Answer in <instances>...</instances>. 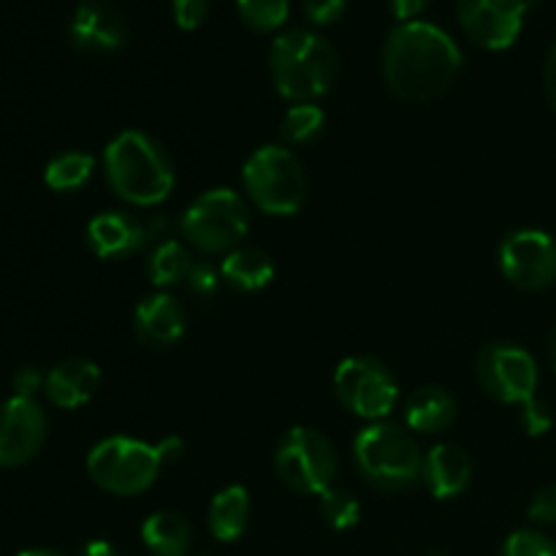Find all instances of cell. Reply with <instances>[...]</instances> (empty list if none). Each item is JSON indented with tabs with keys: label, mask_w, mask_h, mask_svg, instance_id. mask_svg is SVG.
I'll use <instances>...</instances> for the list:
<instances>
[{
	"label": "cell",
	"mask_w": 556,
	"mask_h": 556,
	"mask_svg": "<svg viewBox=\"0 0 556 556\" xmlns=\"http://www.w3.org/2000/svg\"><path fill=\"white\" fill-rule=\"evenodd\" d=\"M462 52L432 22H400L383 47V81L402 101H432L456 81Z\"/></svg>",
	"instance_id": "obj_1"
},
{
	"label": "cell",
	"mask_w": 556,
	"mask_h": 556,
	"mask_svg": "<svg viewBox=\"0 0 556 556\" xmlns=\"http://www.w3.org/2000/svg\"><path fill=\"white\" fill-rule=\"evenodd\" d=\"M103 174L114 193L134 206H155L174 190L166 147L144 130H123L103 150Z\"/></svg>",
	"instance_id": "obj_2"
},
{
	"label": "cell",
	"mask_w": 556,
	"mask_h": 556,
	"mask_svg": "<svg viewBox=\"0 0 556 556\" xmlns=\"http://www.w3.org/2000/svg\"><path fill=\"white\" fill-rule=\"evenodd\" d=\"M271 79L277 92L293 103H315L337 79V52L313 30H286L269 52Z\"/></svg>",
	"instance_id": "obj_3"
},
{
	"label": "cell",
	"mask_w": 556,
	"mask_h": 556,
	"mask_svg": "<svg viewBox=\"0 0 556 556\" xmlns=\"http://www.w3.org/2000/svg\"><path fill=\"white\" fill-rule=\"evenodd\" d=\"M353 459L364 481L383 492H400L421 478L424 454L405 427L375 421L356 434Z\"/></svg>",
	"instance_id": "obj_4"
},
{
	"label": "cell",
	"mask_w": 556,
	"mask_h": 556,
	"mask_svg": "<svg viewBox=\"0 0 556 556\" xmlns=\"http://www.w3.org/2000/svg\"><path fill=\"white\" fill-rule=\"evenodd\" d=\"M242 182L253 204L266 215L291 217L307 195V174L288 147L264 144L244 161Z\"/></svg>",
	"instance_id": "obj_5"
},
{
	"label": "cell",
	"mask_w": 556,
	"mask_h": 556,
	"mask_svg": "<svg viewBox=\"0 0 556 556\" xmlns=\"http://www.w3.org/2000/svg\"><path fill=\"white\" fill-rule=\"evenodd\" d=\"M163 467L161 448L134 438H106L87 456L92 481L117 497H136L157 481Z\"/></svg>",
	"instance_id": "obj_6"
},
{
	"label": "cell",
	"mask_w": 556,
	"mask_h": 556,
	"mask_svg": "<svg viewBox=\"0 0 556 556\" xmlns=\"http://www.w3.org/2000/svg\"><path fill=\"white\" fill-rule=\"evenodd\" d=\"M179 231L201 253H231L250 231V210L231 188L201 193L185 210Z\"/></svg>",
	"instance_id": "obj_7"
},
{
	"label": "cell",
	"mask_w": 556,
	"mask_h": 556,
	"mask_svg": "<svg viewBox=\"0 0 556 556\" xmlns=\"http://www.w3.org/2000/svg\"><path fill=\"white\" fill-rule=\"evenodd\" d=\"M277 476L299 494H324L337 476V451L326 434L309 427L286 432L275 456Z\"/></svg>",
	"instance_id": "obj_8"
},
{
	"label": "cell",
	"mask_w": 556,
	"mask_h": 556,
	"mask_svg": "<svg viewBox=\"0 0 556 556\" xmlns=\"http://www.w3.org/2000/svg\"><path fill=\"white\" fill-rule=\"evenodd\" d=\"M334 394L353 416L386 421L400 400V386L383 362L372 356H351L334 372Z\"/></svg>",
	"instance_id": "obj_9"
},
{
	"label": "cell",
	"mask_w": 556,
	"mask_h": 556,
	"mask_svg": "<svg viewBox=\"0 0 556 556\" xmlns=\"http://www.w3.org/2000/svg\"><path fill=\"white\" fill-rule=\"evenodd\" d=\"M483 391L505 405H525L535 396L538 364L530 351L510 342H492L481 351L476 364Z\"/></svg>",
	"instance_id": "obj_10"
},
{
	"label": "cell",
	"mask_w": 556,
	"mask_h": 556,
	"mask_svg": "<svg viewBox=\"0 0 556 556\" xmlns=\"http://www.w3.org/2000/svg\"><path fill=\"white\" fill-rule=\"evenodd\" d=\"M500 269L516 288L543 291L556 280V242L538 228L508 233L500 244Z\"/></svg>",
	"instance_id": "obj_11"
},
{
	"label": "cell",
	"mask_w": 556,
	"mask_h": 556,
	"mask_svg": "<svg viewBox=\"0 0 556 556\" xmlns=\"http://www.w3.org/2000/svg\"><path fill=\"white\" fill-rule=\"evenodd\" d=\"M530 0H459V22L483 49H508L525 27Z\"/></svg>",
	"instance_id": "obj_12"
},
{
	"label": "cell",
	"mask_w": 556,
	"mask_h": 556,
	"mask_svg": "<svg viewBox=\"0 0 556 556\" xmlns=\"http://www.w3.org/2000/svg\"><path fill=\"white\" fill-rule=\"evenodd\" d=\"M47 440V416L27 396L0 402V467L27 465Z\"/></svg>",
	"instance_id": "obj_13"
},
{
	"label": "cell",
	"mask_w": 556,
	"mask_h": 556,
	"mask_svg": "<svg viewBox=\"0 0 556 556\" xmlns=\"http://www.w3.org/2000/svg\"><path fill=\"white\" fill-rule=\"evenodd\" d=\"M71 43L81 52L103 54L114 52L128 41V25L125 16L106 0H90L74 11L68 22Z\"/></svg>",
	"instance_id": "obj_14"
},
{
	"label": "cell",
	"mask_w": 556,
	"mask_h": 556,
	"mask_svg": "<svg viewBox=\"0 0 556 556\" xmlns=\"http://www.w3.org/2000/svg\"><path fill=\"white\" fill-rule=\"evenodd\" d=\"M87 248L103 261H119L139 253L147 242V228L128 212H101L87 223Z\"/></svg>",
	"instance_id": "obj_15"
},
{
	"label": "cell",
	"mask_w": 556,
	"mask_h": 556,
	"mask_svg": "<svg viewBox=\"0 0 556 556\" xmlns=\"http://www.w3.org/2000/svg\"><path fill=\"white\" fill-rule=\"evenodd\" d=\"M185 309L172 293L157 291L152 296L141 299L134 313V329L144 345L172 348L185 334Z\"/></svg>",
	"instance_id": "obj_16"
},
{
	"label": "cell",
	"mask_w": 556,
	"mask_h": 556,
	"mask_svg": "<svg viewBox=\"0 0 556 556\" xmlns=\"http://www.w3.org/2000/svg\"><path fill=\"white\" fill-rule=\"evenodd\" d=\"M101 386V369L90 358H65L43 378V394L54 407L74 410L87 405Z\"/></svg>",
	"instance_id": "obj_17"
},
{
	"label": "cell",
	"mask_w": 556,
	"mask_h": 556,
	"mask_svg": "<svg viewBox=\"0 0 556 556\" xmlns=\"http://www.w3.org/2000/svg\"><path fill=\"white\" fill-rule=\"evenodd\" d=\"M421 478L429 492L438 500L459 497L472 478V462L465 454V448L454 443H440L432 451H427L421 467Z\"/></svg>",
	"instance_id": "obj_18"
},
{
	"label": "cell",
	"mask_w": 556,
	"mask_h": 556,
	"mask_svg": "<svg viewBox=\"0 0 556 556\" xmlns=\"http://www.w3.org/2000/svg\"><path fill=\"white\" fill-rule=\"evenodd\" d=\"M456 418V402L440 386H424V389L413 391L410 400L405 402V424L413 432L434 434L443 432L454 424Z\"/></svg>",
	"instance_id": "obj_19"
},
{
	"label": "cell",
	"mask_w": 556,
	"mask_h": 556,
	"mask_svg": "<svg viewBox=\"0 0 556 556\" xmlns=\"http://www.w3.org/2000/svg\"><path fill=\"white\" fill-rule=\"evenodd\" d=\"M210 532L220 543H233L244 535L250 521V494L244 486H226L210 503Z\"/></svg>",
	"instance_id": "obj_20"
},
{
	"label": "cell",
	"mask_w": 556,
	"mask_h": 556,
	"mask_svg": "<svg viewBox=\"0 0 556 556\" xmlns=\"http://www.w3.org/2000/svg\"><path fill=\"white\" fill-rule=\"evenodd\" d=\"M141 541L155 556H188L193 530L177 510H157L141 525Z\"/></svg>",
	"instance_id": "obj_21"
},
{
	"label": "cell",
	"mask_w": 556,
	"mask_h": 556,
	"mask_svg": "<svg viewBox=\"0 0 556 556\" xmlns=\"http://www.w3.org/2000/svg\"><path fill=\"white\" fill-rule=\"evenodd\" d=\"M220 275L231 288H239L244 293H255L269 286L271 277H275V264H271V258L264 250L242 248L239 244L237 250H231L223 258Z\"/></svg>",
	"instance_id": "obj_22"
},
{
	"label": "cell",
	"mask_w": 556,
	"mask_h": 556,
	"mask_svg": "<svg viewBox=\"0 0 556 556\" xmlns=\"http://www.w3.org/2000/svg\"><path fill=\"white\" fill-rule=\"evenodd\" d=\"M190 269H193V258H190L188 248L182 242H177V239L152 244L150 255H147V277L161 291L188 280Z\"/></svg>",
	"instance_id": "obj_23"
},
{
	"label": "cell",
	"mask_w": 556,
	"mask_h": 556,
	"mask_svg": "<svg viewBox=\"0 0 556 556\" xmlns=\"http://www.w3.org/2000/svg\"><path fill=\"white\" fill-rule=\"evenodd\" d=\"M92 172H96V157L87 152H63V155L52 157L43 172V182L58 193H68V190H79L81 185L90 182Z\"/></svg>",
	"instance_id": "obj_24"
},
{
	"label": "cell",
	"mask_w": 556,
	"mask_h": 556,
	"mask_svg": "<svg viewBox=\"0 0 556 556\" xmlns=\"http://www.w3.org/2000/svg\"><path fill=\"white\" fill-rule=\"evenodd\" d=\"M324 125H326V114L318 103H293V106L286 112V117H282L280 134L282 139H286V144L302 147L318 139Z\"/></svg>",
	"instance_id": "obj_25"
},
{
	"label": "cell",
	"mask_w": 556,
	"mask_h": 556,
	"mask_svg": "<svg viewBox=\"0 0 556 556\" xmlns=\"http://www.w3.org/2000/svg\"><path fill=\"white\" fill-rule=\"evenodd\" d=\"M239 20L258 33H271L286 25L291 0H237Z\"/></svg>",
	"instance_id": "obj_26"
},
{
	"label": "cell",
	"mask_w": 556,
	"mask_h": 556,
	"mask_svg": "<svg viewBox=\"0 0 556 556\" xmlns=\"http://www.w3.org/2000/svg\"><path fill=\"white\" fill-rule=\"evenodd\" d=\"M320 514L334 530H353L362 516V505L351 492L331 486L320 494Z\"/></svg>",
	"instance_id": "obj_27"
},
{
	"label": "cell",
	"mask_w": 556,
	"mask_h": 556,
	"mask_svg": "<svg viewBox=\"0 0 556 556\" xmlns=\"http://www.w3.org/2000/svg\"><path fill=\"white\" fill-rule=\"evenodd\" d=\"M500 556H556V543L538 530H516L503 543Z\"/></svg>",
	"instance_id": "obj_28"
},
{
	"label": "cell",
	"mask_w": 556,
	"mask_h": 556,
	"mask_svg": "<svg viewBox=\"0 0 556 556\" xmlns=\"http://www.w3.org/2000/svg\"><path fill=\"white\" fill-rule=\"evenodd\" d=\"M519 416H521V427L527 429V434H532V438H541V434H546L548 429L554 427V418H552V410L546 407V402L538 400V396H532L530 402H525V405H519Z\"/></svg>",
	"instance_id": "obj_29"
},
{
	"label": "cell",
	"mask_w": 556,
	"mask_h": 556,
	"mask_svg": "<svg viewBox=\"0 0 556 556\" xmlns=\"http://www.w3.org/2000/svg\"><path fill=\"white\" fill-rule=\"evenodd\" d=\"M172 14L182 30H195L210 14V0H172Z\"/></svg>",
	"instance_id": "obj_30"
},
{
	"label": "cell",
	"mask_w": 556,
	"mask_h": 556,
	"mask_svg": "<svg viewBox=\"0 0 556 556\" xmlns=\"http://www.w3.org/2000/svg\"><path fill=\"white\" fill-rule=\"evenodd\" d=\"M348 9V0H302V11L313 25H331Z\"/></svg>",
	"instance_id": "obj_31"
},
{
	"label": "cell",
	"mask_w": 556,
	"mask_h": 556,
	"mask_svg": "<svg viewBox=\"0 0 556 556\" xmlns=\"http://www.w3.org/2000/svg\"><path fill=\"white\" fill-rule=\"evenodd\" d=\"M220 280H223V275L212 264H193V269H190V275H188L190 291L201 299L215 296L217 288H220Z\"/></svg>",
	"instance_id": "obj_32"
},
{
	"label": "cell",
	"mask_w": 556,
	"mask_h": 556,
	"mask_svg": "<svg viewBox=\"0 0 556 556\" xmlns=\"http://www.w3.org/2000/svg\"><path fill=\"white\" fill-rule=\"evenodd\" d=\"M527 516H530V521H535V525H556V483L543 486L541 492L532 497Z\"/></svg>",
	"instance_id": "obj_33"
},
{
	"label": "cell",
	"mask_w": 556,
	"mask_h": 556,
	"mask_svg": "<svg viewBox=\"0 0 556 556\" xmlns=\"http://www.w3.org/2000/svg\"><path fill=\"white\" fill-rule=\"evenodd\" d=\"M11 386H14V396H27V400H33V394H36L38 389H43V375L38 372L36 367H20L16 369L14 380H11Z\"/></svg>",
	"instance_id": "obj_34"
},
{
	"label": "cell",
	"mask_w": 556,
	"mask_h": 556,
	"mask_svg": "<svg viewBox=\"0 0 556 556\" xmlns=\"http://www.w3.org/2000/svg\"><path fill=\"white\" fill-rule=\"evenodd\" d=\"M389 3H391V11H394L396 20L413 22L429 9V3H432V0H389Z\"/></svg>",
	"instance_id": "obj_35"
},
{
	"label": "cell",
	"mask_w": 556,
	"mask_h": 556,
	"mask_svg": "<svg viewBox=\"0 0 556 556\" xmlns=\"http://www.w3.org/2000/svg\"><path fill=\"white\" fill-rule=\"evenodd\" d=\"M543 87H546V98L556 112V43L546 58V68H543Z\"/></svg>",
	"instance_id": "obj_36"
},
{
	"label": "cell",
	"mask_w": 556,
	"mask_h": 556,
	"mask_svg": "<svg viewBox=\"0 0 556 556\" xmlns=\"http://www.w3.org/2000/svg\"><path fill=\"white\" fill-rule=\"evenodd\" d=\"M157 448H161L163 465L179 462V459H182V454H185V443H182V438H177V434H172V438H163L161 443H157Z\"/></svg>",
	"instance_id": "obj_37"
},
{
	"label": "cell",
	"mask_w": 556,
	"mask_h": 556,
	"mask_svg": "<svg viewBox=\"0 0 556 556\" xmlns=\"http://www.w3.org/2000/svg\"><path fill=\"white\" fill-rule=\"evenodd\" d=\"M81 556H119V554H117V548L112 546V543L92 541V543H87L85 552H81Z\"/></svg>",
	"instance_id": "obj_38"
},
{
	"label": "cell",
	"mask_w": 556,
	"mask_h": 556,
	"mask_svg": "<svg viewBox=\"0 0 556 556\" xmlns=\"http://www.w3.org/2000/svg\"><path fill=\"white\" fill-rule=\"evenodd\" d=\"M16 556H63V554L49 552V548H27V552H22V554H16Z\"/></svg>",
	"instance_id": "obj_39"
},
{
	"label": "cell",
	"mask_w": 556,
	"mask_h": 556,
	"mask_svg": "<svg viewBox=\"0 0 556 556\" xmlns=\"http://www.w3.org/2000/svg\"><path fill=\"white\" fill-rule=\"evenodd\" d=\"M548 356H552L554 372H556V331H554V334H552V342H548Z\"/></svg>",
	"instance_id": "obj_40"
}]
</instances>
